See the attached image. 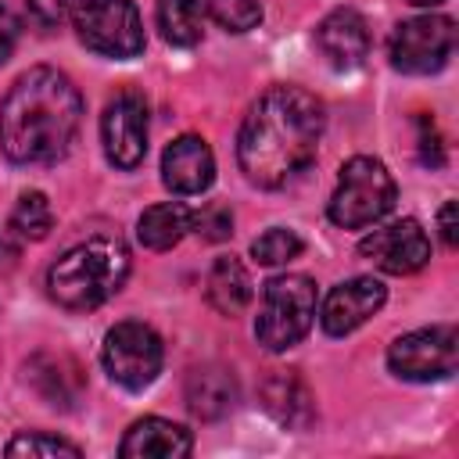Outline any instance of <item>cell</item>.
Returning <instances> with one entry per match:
<instances>
[{"mask_svg": "<svg viewBox=\"0 0 459 459\" xmlns=\"http://www.w3.org/2000/svg\"><path fill=\"white\" fill-rule=\"evenodd\" d=\"M7 455H68V459H79L82 448L57 437V434H43V430H22L18 437H11L7 445Z\"/></svg>", "mask_w": 459, "mask_h": 459, "instance_id": "cell-25", "label": "cell"}, {"mask_svg": "<svg viewBox=\"0 0 459 459\" xmlns=\"http://www.w3.org/2000/svg\"><path fill=\"white\" fill-rule=\"evenodd\" d=\"M398 201V186L384 161L369 154H355L341 165L337 190L330 194L326 215L341 230H366L380 222Z\"/></svg>", "mask_w": 459, "mask_h": 459, "instance_id": "cell-4", "label": "cell"}, {"mask_svg": "<svg viewBox=\"0 0 459 459\" xmlns=\"http://www.w3.org/2000/svg\"><path fill=\"white\" fill-rule=\"evenodd\" d=\"M204 14L226 32H251L262 22V4L258 0H208Z\"/></svg>", "mask_w": 459, "mask_h": 459, "instance_id": "cell-24", "label": "cell"}, {"mask_svg": "<svg viewBox=\"0 0 459 459\" xmlns=\"http://www.w3.org/2000/svg\"><path fill=\"white\" fill-rule=\"evenodd\" d=\"M316 47L330 68L351 72L369 57V25L359 11L337 7L316 25Z\"/></svg>", "mask_w": 459, "mask_h": 459, "instance_id": "cell-13", "label": "cell"}, {"mask_svg": "<svg viewBox=\"0 0 459 459\" xmlns=\"http://www.w3.org/2000/svg\"><path fill=\"white\" fill-rule=\"evenodd\" d=\"M14 258H18V244L11 240V233H7V230H0V269H4V265H11Z\"/></svg>", "mask_w": 459, "mask_h": 459, "instance_id": "cell-31", "label": "cell"}, {"mask_svg": "<svg viewBox=\"0 0 459 459\" xmlns=\"http://www.w3.org/2000/svg\"><path fill=\"white\" fill-rule=\"evenodd\" d=\"M194 230L204 240H212V244L230 240V233H233V212L226 204H208L204 212H194Z\"/></svg>", "mask_w": 459, "mask_h": 459, "instance_id": "cell-27", "label": "cell"}, {"mask_svg": "<svg viewBox=\"0 0 459 459\" xmlns=\"http://www.w3.org/2000/svg\"><path fill=\"white\" fill-rule=\"evenodd\" d=\"M194 230V208H186L183 201H161L151 204L140 219H136V240L151 251H169L176 247L186 233Z\"/></svg>", "mask_w": 459, "mask_h": 459, "instance_id": "cell-19", "label": "cell"}, {"mask_svg": "<svg viewBox=\"0 0 459 459\" xmlns=\"http://www.w3.org/2000/svg\"><path fill=\"white\" fill-rule=\"evenodd\" d=\"M18 36H22V22H18V14H14L7 4H0V65L14 54Z\"/></svg>", "mask_w": 459, "mask_h": 459, "instance_id": "cell-29", "label": "cell"}, {"mask_svg": "<svg viewBox=\"0 0 459 459\" xmlns=\"http://www.w3.org/2000/svg\"><path fill=\"white\" fill-rule=\"evenodd\" d=\"M455 362H459V344H455V326L448 323L402 333L387 348V366L398 380H416V384L445 380L455 373Z\"/></svg>", "mask_w": 459, "mask_h": 459, "instance_id": "cell-8", "label": "cell"}, {"mask_svg": "<svg viewBox=\"0 0 459 459\" xmlns=\"http://www.w3.org/2000/svg\"><path fill=\"white\" fill-rule=\"evenodd\" d=\"M79 122V86L65 72L36 65L14 79L0 104V151L14 165H54L72 151Z\"/></svg>", "mask_w": 459, "mask_h": 459, "instance_id": "cell-2", "label": "cell"}, {"mask_svg": "<svg viewBox=\"0 0 459 459\" xmlns=\"http://www.w3.org/2000/svg\"><path fill=\"white\" fill-rule=\"evenodd\" d=\"M215 179V158H212V147L194 136V133H183L176 136L165 154H161V183L172 190V194H204Z\"/></svg>", "mask_w": 459, "mask_h": 459, "instance_id": "cell-14", "label": "cell"}, {"mask_svg": "<svg viewBox=\"0 0 459 459\" xmlns=\"http://www.w3.org/2000/svg\"><path fill=\"white\" fill-rule=\"evenodd\" d=\"M359 255L391 276H409L430 262V240L416 219L387 222L359 240Z\"/></svg>", "mask_w": 459, "mask_h": 459, "instance_id": "cell-11", "label": "cell"}, {"mask_svg": "<svg viewBox=\"0 0 459 459\" xmlns=\"http://www.w3.org/2000/svg\"><path fill=\"white\" fill-rule=\"evenodd\" d=\"M437 226H441V240L448 247L459 244V226H455V201H445L441 212H437Z\"/></svg>", "mask_w": 459, "mask_h": 459, "instance_id": "cell-30", "label": "cell"}, {"mask_svg": "<svg viewBox=\"0 0 459 459\" xmlns=\"http://www.w3.org/2000/svg\"><path fill=\"white\" fill-rule=\"evenodd\" d=\"M323 129L326 111L316 93L290 82L269 86L244 115L237 136V165L247 183L262 190L287 186L312 165Z\"/></svg>", "mask_w": 459, "mask_h": 459, "instance_id": "cell-1", "label": "cell"}, {"mask_svg": "<svg viewBox=\"0 0 459 459\" xmlns=\"http://www.w3.org/2000/svg\"><path fill=\"white\" fill-rule=\"evenodd\" d=\"M129 276V247L118 237H90L68 247L47 273L50 298L68 312L100 308Z\"/></svg>", "mask_w": 459, "mask_h": 459, "instance_id": "cell-3", "label": "cell"}, {"mask_svg": "<svg viewBox=\"0 0 459 459\" xmlns=\"http://www.w3.org/2000/svg\"><path fill=\"white\" fill-rule=\"evenodd\" d=\"M204 298L215 312L222 316H240L251 301V276L244 269L240 258L233 255H222L212 262L208 269V280H204Z\"/></svg>", "mask_w": 459, "mask_h": 459, "instance_id": "cell-20", "label": "cell"}, {"mask_svg": "<svg viewBox=\"0 0 459 459\" xmlns=\"http://www.w3.org/2000/svg\"><path fill=\"white\" fill-rule=\"evenodd\" d=\"M262 409L287 430H308L316 420V405H312V391L305 387V380L294 369H276L262 380L258 387Z\"/></svg>", "mask_w": 459, "mask_h": 459, "instance_id": "cell-16", "label": "cell"}, {"mask_svg": "<svg viewBox=\"0 0 459 459\" xmlns=\"http://www.w3.org/2000/svg\"><path fill=\"white\" fill-rule=\"evenodd\" d=\"M416 154H420V165H427V169H441L445 165V140H441V133H437L430 115L416 118Z\"/></svg>", "mask_w": 459, "mask_h": 459, "instance_id": "cell-26", "label": "cell"}, {"mask_svg": "<svg viewBox=\"0 0 459 459\" xmlns=\"http://www.w3.org/2000/svg\"><path fill=\"white\" fill-rule=\"evenodd\" d=\"M104 154L115 169H136L147 154V100L136 90H118L100 115Z\"/></svg>", "mask_w": 459, "mask_h": 459, "instance_id": "cell-10", "label": "cell"}, {"mask_svg": "<svg viewBox=\"0 0 459 459\" xmlns=\"http://www.w3.org/2000/svg\"><path fill=\"white\" fill-rule=\"evenodd\" d=\"M25 7L39 29H57L65 18H72L75 0H25Z\"/></svg>", "mask_w": 459, "mask_h": 459, "instance_id": "cell-28", "label": "cell"}, {"mask_svg": "<svg viewBox=\"0 0 459 459\" xmlns=\"http://www.w3.org/2000/svg\"><path fill=\"white\" fill-rule=\"evenodd\" d=\"M233 405H237V380L226 366L208 362L186 377V409L197 420H208V423L222 420L233 412Z\"/></svg>", "mask_w": 459, "mask_h": 459, "instance_id": "cell-17", "label": "cell"}, {"mask_svg": "<svg viewBox=\"0 0 459 459\" xmlns=\"http://www.w3.org/2000/svg\"><path fill=\"white\" fill-rule=\"evenodd\" d=\"M409 4H412V7H437L441 0H409Z\"/></svg>", "mask_w": 459, "mask_h": 459, "instance_id": "cell-32", "label": "cell"}, {"mask_svg": "<svg viewBox=\"0 0 459 459\" xmlns=\"http://www.w3.org/2000/svg\"><path fill=\"white\" fill-rule=\"evenodd\" d=\"M25 373L32 380V387L39 391V398L54 409H72V402L79 398L82 377H79L75 362L65 355H36L25 362Z\"/></svg>", "mask_w": 459, "mask_h": 459, "instance_id": "cell-18", "label": "cell"}, {"mask_svg": "<svg viewBox=\"0 0 459 459\" xmlns=\"http://www.w3.org/2000/svg\"><path fill=\"white\" fill-rule=\"evenodd\" d=\"M301 247H305V244H301V237H298L294 230H287V226H273V230H265L262 237H255L251 255H255L258 265H283V262L298 258Z\"/></svg>", "mask_w": 459, "mask_h": 459, "instance_id": "cell-23", "label": "cell"}, {"mask_svg": "<svg viewBox=\"0 0 459 459\" xmlns=\"http://www.w3.org/2000/svg\"><path fill=\"white\" fill-rule=\"evenodd\" d=\"M72 25L75 36L100 57L129 61L143 50V22L133 0H79Z\"/></svg>", "mask_w": 459, "mask_h": 459, "instance_id": "cell-6", "label": "cell"}, {"mask_svg": "<svg viewBox=\"0 0 459 459\" xmlns=\"http://www.w3.org/2000/svg\"><path fill=\"white\" fill-rule=\"evenodd\" d=\"M312 319H316V283L301 273H283L262 287L255 337L269 351H287L312 330Z\"/></svg>", "mask_w": 459, "mask_h": 459, "instance_id": "cell-5", "label": "cell"}, {"mask_svg": "<svg viewBox=\"0 0 459 459\" xmlns=\"http://www.w3.org/2000/svg\"><path fill=\"white\" fill-rule=\"evenodd\" d=\"M455 50V22L448 14H420L394 29L391 65L405 75H430L448 65Z\"/></svg>", "mask_w": 459, "mask_h": 459, "instance_id": "cell-9", "label": "cell"}, {"mask_svg": "<svg viewBox=\"0 0 459 459\" xmlns=\"http://www.w3.org/2000/svg\"><path fill=\"white\" fill-rule=\"evenodd\" d=\"M194 452V437L186 427L172 423V420H161V416H143L136 420L122 445H118V455L122 459H183Z\"/></svg>", "mask_w": 459, "mask_h": 459, "instance_id": "cell-15", "label": "cell"}, {"mask_svg": "<svg viewBox=\"0 0 459 459\" xmlns=\"http://www.w3.org/2000/svg\"><path fill=\"white\" fill-rule=\"evenodd\" d=\"M384 301H387V287L377 276H351L326 294L319 308V323L330 337H344L359 330L369 316H377Z\"/></svg>", "mask_w": 459, "mask_h": 459, "instance_id": "cell-12", "label": "cell"}, {"mask_svg": "<svg viewBox=\"0 0 459 459\" xmlns=\"http://www.w3.org/2000/svg\"><path fill=\"white\" fill-rule=\"evenodd\" d=\"M100 362H104L108 377L118 387L143 391V387H151L158 380L161 362H165V348H161V337L147 323L126 319V323H115L104 333Z\"/></svg>", "mask_w": 459, "mask_h": 459, "instance_id": "cell-7", "label": "cell"}, {"mask_svg": "<svg viewBox=\"0 0 459 459\" xmlns=\"http://www.w3.org/2000/svg\"><path fill=\"white\" fill-rule=\"evenodd\" d=\"M11 230L25 240H43L54 230V208H50L47 194H39V190L22 194L11 212Z\"/></svg>", "mask_w": 459, "mask_h": 459, "instance_id": "cell-22", "label": "cell"}, {"mask_svg": "<svg viewBox=\"0 0 459 459\" xmlns=\"http://www.w3.org/2000/svg\"><path fill=\"white\" fill-rule=\"evenodd\" d=\"M154 22H158L165 43L197 47L204 36V4L201 0H158Z\"/></svg>", "mask_w": 459, "mask_h": 459, "instance_id": "cell-21", "label": "cell"}]
</instances>
